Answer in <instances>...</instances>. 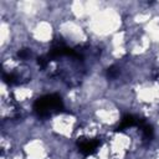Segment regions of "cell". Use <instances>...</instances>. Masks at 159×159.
<instances>
[{"label": "cell", "instance_id": "obj_1", "mask_svg": "<svg viewBox=\"0 0 159 159\" xmlns=\"http://www.w3.org/2000/svg\"><path fill=\"white\" fill-rule=\"evenodd\" d=\"M61 106H62L61 98H58L57 96H47L39 99L35 104V108L40 114H48L53 111L60 109Z\"/></svg>", "mask_w": 159, "mask_h": 159}]
</instances>
